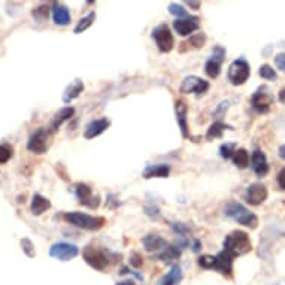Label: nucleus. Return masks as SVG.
<instances>
[{
	"label": "nucleus",
	"instance_id": "obj_10",
	"mask_svg": "<svg viewBox=\"0 0 285 285\" xmlns=\"http://www.w3.org/2000/svg\"><path fill=\"white\" fill-rule=\"evenodd\" d=\"M273 100H275L273 96L270 94V91L266 87L258 89L251 97L252 106H254V109H257L258 112H268L270 106L273 105Z\"/></svg>",
	"mask_w": 285,
	"mask_h": 285
},
{
	"label": "nucleus",
	"instance_id": "obj_20",
	"mask_svg": "<svg viewBox=\"0 0 285 285\" xmlns=\"http://www.w3.org/2000/svg\"><path fill=\"white\" fill-rule=\"evenodd\" d=\"M51 208V202L47 197L40 196V194H35L32 199V205H30V211L35 216H39L43 212H47Z\"/></svg>",
	"mask_w": 285,
	"mask_h": 285
},
{
	"label": "nucleus",
	"instance_id": "obj_3",
	"mask_svg": "<svg viewBox=\"0 0 285 285\" xmlns=\"http://www.w3.org/2000/svg\"><path fill=\"white\" fill-rule=\"evenodd\" d=\"M64 220L79 229H84V230H99L106 224L105 218H102V216H91V215L82 214V212H68V214H64Z\"/></svg>",
	"mask_w": 285,
	"mask_h": 285
},
{
	"label": "nucleus",
	"instance_id": "obj_14",
	"mask_svg": "<svg viewBox=\"0 0 285 285\" xmlns=\"http://www.w3.org/2000/svg\"><path fill=\"white\" fill-rule=\"evenodd\" d=\"M251 167H252L254 173L258 175V177H266V175H268V159H266V156H265L263 151L255 149V151L252 152V157H251Z\"/></svg>",
	"mask_w": 285,
	"mask_h": 285
},
{
	"label": "nucleus",
	"instance_id": "obj_11",
	"mask_svg": "<svg viewBox=\"0 0 285 285\" xmlns=\"http://www.w3.org/2000/svg\"><path fill=\"white\" fill-rule=\"evenodd\" d=\"M245 199H247V202L250 205H252V206H258V205H261L268 199V188L263 184H260V182L251 184L250 187L247 188Z\"/></svg>",
	"mask_w": 285,
	"mask_h": 285
},
{
	"label": "nucleus",
	"instance_id": "obj_16",
	"mask_svg": "<svg viewBox=\"0 0 285 285\" xmlns=\"http://www.w3.org/2000/svg\"><path fill=\"white\" fill-rule=\"evenodd\" d=\"M111 125V121L107 118H99V120H93L87 127H85V139H93L102 133H105Z\"/></svg>",
	"mask_w": 285,
	"mask_h": 285
},
{
	"label": "nucleus",
	"instance_id": "obj_4",
	"mask_svg": "<svg viewBox=\"0 0 285 285\" xmlns=\"http://www.w3.org/2000/svg\"><path fill=\"white\" fill-rule=\"evenodd\" d=\"M152 39L156 40L157 48L161 53H170L175 47V37L167 24H159L152 30Z\"/></svg>",
	"mask_w": 285,
	"mask_h": 285
},
{
	"label": "nucleus",
	"instance_id": "obj_32",
	"mask_svg": "<svg viewBox=\"0 0 285 285\" xmlns=\"http://www.w3.org/2000/svg\"><path fill=\"white\" fill-rule=\"evenodd\" d=\"M234 152H236V145L234 143H223L220 146V156L226 160L232 159Z\"/></svg>",
	"mask_w": 285,
	"mask_h": 285
},
{
	"label": "nucleus",
	"instance_id": "obj_34",
	"mask_svg": "<svg viewBox=\"0 0 285 285\" xmlns=\"http://www.w3.org/2000/svg\"><path fill=\"white\" fill-rule=\"evenodd\" d=\"M260 76L263 78V79H268V81H273V79H276V72L273 68H270L269 64H263L261 68H260Z\"/></svg>",
	"mask_w": 285,
	"mask_h": 285
},
{
	"label": "nucleus",
	"instance_id": "obj_39",
	"mask_svg": "<svg viewBox=\"0 0 285 285\" xmlns=\"http://www.w3.org/2000/svg\"><path fill=\"white\" fill-rule=\"evenodd\" d=\"M275 64H276V68H278L279 71H282L285 73V53L278 54V55L275 57Z\"/></svg>",
	"mask_w": 285,
	"mask_h": 285
},
{
	"label": "nucleus",
	"instance_id": "obj_25",
	"mask_svg": "<svg viewBox=\"0 0 285 285\" xmlns=\"http://www.w3.org/2000/svg\"><path fill=\"white\" fill-rule=\"evenodd\" d=\"M179 255H181V248L178 245H167V248L161 251L157 257L164 263H172L173 260L179 258Z\"/></svg>",
	"mask_w": 285,
	"mask_h": 285
},
{
	"label": "nucleus",
	"instance_id": "obj_38",
	"mask_svg": "<svg viewBox=\"0 0 285 285\" xmlns=\"http://www.w3.org/2000/svg\"><path fill=\"white\" fill-rule=\"evenodd\" d=\"M224 57H226V50H224L223 47L216 45L214 48V51H212V60L218 61V63L221 64V61L224 60Z\"/></svg>",
	"mask_w": 285,
	"mask_h": 285
},
{
	"label": "nucleus",
	"instance_id": "obj_8",
	"mask_svg": "<svg viewBox=\"0 0 285 285\" xmlns=\"http://www.w3.org/2000/svg\"><path fill=\"white\" fill-rule=\"evenodd\" d=\"M48 148V130L39 128L29 138L27 149L35 154H43Z\"/></svg>",
	"mask_w": 285,
	"mask_h": 285
},
{
	"label": "nucleus",
	"instance_id": "obj_44",
	"mask_svg": "<svg viewBox=\"0 0 285 285\" xmlns=\"http://www.w3.org/2000/svg\"><path fill=\"white\" fill-rule=\"evenodd\" d=\"M279 157L285 160V145H282V146L279 148Z\"/></svg>",
	"mask_w": 285,
	"mask_h": 285
},
{
	"label": "nucleus",
	"instance_id": "obj_23",
	"mask_svg": "<svg viewBox=\"0 0 285 285\" xmlns=\"http://www.w3.org/2000/svg\"><path fill=\"white\" fill-rule=\"evenodd\" d=\"M182 281V272L178 265H173L170 272H167L160 281L157 282V285H179V282Z\"/></svg>",
	"mask_w": 285,
	"mask_h": 285
},
{
	"label": "nucleus",
	"instance_id": "obj_33",
	"mask_svg": "<svg viewBox=\"0 0 285 285\" xmlns=\"http://www.w3.org/2000/svg\"><path fill=\"white\" fill-rule=\"evenodd\" d=\"M12 156H14V149H12V146H9V145H0V164H5V163H8V161L12 159Z\"/></svg>",
	"mask_w": 285,
	"mask_h": 285
},
{
	"label": "nucleus",
	"instance_id": "obj_2",
	"mask_svg": "<svg viewBox=\"0 0 285 285\" xmlns=\"http://www.w3.org/2000/svg\"><path fill=\"white\" fill-rule=\"evenodd\" d=\"M224 214L227 215L229 218L234 220L236 223L245 226V227H250V229H255L258 226V218L257 215L252 214L250 209H247L244 205L237 203V202H230L226 209H224Z\"/></svg>",
	"mask_w": 285,
	"mask_h": 285
},
{
	"label": "nucleus",
	"instance_id": "obj_12",
	"mask_svg": "<svg viewBox=\"0 0 285 285\" xmlns=\"http://www.w3.org/2000/svg\"><path fill=\"white\" fill-rule=\"evenodd\" d=\"M233 255L223 250L218 255H215V266L214 269L220 272L226 278H232L233 275Z\"/></svg>",
	"mask_w": 285,
	"mask_h": 285
},
{
	"label": "nucleus",
	"instance_id": "obj_29",
	"mask_svg": "<svg viewBox=\"0 0 285 285\" xmlns=\"http://www.w3.org/2000/svg\"><path fill=\"white\" fill-rule=\"evenodd\" d=\"M205 72H206V75L209 76V78H218L220 76V72H221V64L218 63V61H215V60H208L206 61V64H205Z\"/></svg>",
	"mask_w": 285,
	"mask_h": 285
},
{
	"label": "nucleus",
	"instance_id": "obj_42",
	"mask_svg": "<svg viewBox=\"0 0 285 285\" xmlns=\"http://www.w3.org/2000/svg\"><path fill=\"white\" fill-rule=\"evenodd\" d=\"M279 102L285 105V89H282L279 91Z\"/></svg>",
	"mask_w": 285,
	"mask_h": 285
},
{
	"label": "nucleus",
	"instance_id": "obj_24",
	"mask_svg": "<svg viewBox=\"0 0 285 285\" xmlns=\"http://www.w3.org/2000/svg\"><path fill=\"white\" fill-rule=\"evenodd\" d=\"M84 91V82L81 79H75L71 85L66 89L64 94H63V102L64 103H71L72 100H75L81 93Z\"/></svg>",
	"mask_w": 285,
	"mask_h": 285
},
{
	"label": "nucleus",
	"instance_id": "obj_9",
	"mask_svg": "<svg viewBox=\"0 0 285 285\" xmlns=\"http://www.w3.org/2000/svg\"><path fill=\"white\" fill-rule=\"evenodd\" d=\"M208 90H209V82L199 76H187L179 87V91L184 94H190V93L205 94Z\"/></svg>",
	"mask_w": 285,
	"mask_h": 285
},
{
	"label": "nucleus",
	"instance_id": "obj_37",
	"mask_svg": "<svg viewBox=\"0 0 285 285\" xmlns=\"http://www.w3.org/2000/svg\"><path fill=\"white\" fill-rule=\"evenodd\" d=\"M199 266L203 269H214L215 266V257L212 255H202L200 258H199Z\"/></svg>",
	"mask_w": 285,
	"mask_h": 285
},
{
	"label": "nucleus",
	"instance_id": "obj_28",
	"mask_svg": "<svg viewBox=\"0 0 285 285\" xmlns=\"http://www.w3.org/2000/svg\"><path fill=\"white\" fill-rule=\"evenodd\" d=\"M94 19H96V14H94V12H90L87 17H84L82 19H81V21H79V23H78V24H76V27H75V30H73V32H75L76 35H79V33L85 32L90 26L94 23Z\"/></svg>",
	"mask_w": 285,
	"mask_h": 285
},
{
	"label": "nucleus",
	"instance_id": "obj_17",
	"mask_svg": "<svg viewBox=\"0 0 285 285\" xmlns=\"http://www.w3.org/2000/svg\"><path fill=\"white\" fill-rule=\"evenodd\" d=\"M142 244L146 251H149V252H159V254L164 248H167V245H169L159 234H148V236H145Z\"/></svg>",
	"mask_w": 285,
	"mask_h": 285
},
{
	"label": "nucleus",
	"instance_id": "obj_15",
	"mask_svg": "<svg viewBox=\"0 0 285 285\" xmlns=\"http://www.w3.org/2000/svg\"><path fill=\"white\" fill-rule=\"evenodd\" d=\"M173 27L179 36H193V33L199 29V18L190 17L184 19H177L173 23Z\"/></svg>",
	"mask_w": 285,
	"mask_h": 285
},
{
	"label": "nucleus",
	"instance_id": "obj_30",
	"mask_svg": "<svg viewBox=\"0 0 285 285\" xmlns=\"http://www.w3.org/2000/svg\"><path fill=\"white\" fill-rule=\"evenodd\" d=\"M48 14H50V8L47 5H40V6H37V8H35L32 11V15H33V18H35L37 23L47 21L48 19Z\"/></svg>",
	"mask_w": 285,
	"mask_h": 285
},
{
	"label": "nucleus",
	"instance_id": "obj_13",
	"mask_svg": "<svg viewBox=\"0 0 285 285\" xmlns=\"http://www.w3.org/2000/svg\"><path fill=\"white\" fill-rule=\"evenodd\" d=\"M75 194L78 197L79 203H82L84 206H89V208H97L99 206V197H93L91 193V188H90L87 184H76L75 185Z\"/></svg>",
	"mask_w": 285,
	"mask_h": 285
},
{
	"label": "nucleus",
	"instance_id": "obj_6",
	"mask_svg": "<svg viewBox=\"0 0 285 285\" xmlns=\"http://www.w3.org/2000/svg\"><path fill=\"white\" fill-rule=\"evenodd\" d=\"M82 255H84V260L96 270H105L109 265V257L106 252L96 247H91V245L85 247V250L82 251Z\"/></svg>",
	"mask_w": 285,
	"mask_h": 285
},
{
	"label": "nucleus",
	"instance_id": "obj_31",
	"mask_svg": "<svg viewBox=\"0 0 285 285\" xmlns=\"http://www.w3.org/2000/svg\"><path fill=\"white\" fill-rule=\"evenodd\" d=\"M169 12H170L172 15H175L177 19L190 18L188 12L184 9V6H182V5H178V3H170V5H169Z\"/></svg>",
	"mask_w": 285,
	"mask_h": 285
},
{
	"label": "nucleus",
	"instance_id": "obj_41",
	"mask_svg": "<svg viewBox=\"0 0 285 285\" xmlns=\"http://www.w3.org/2000/svg\"><path fill=\"white\" fill-rule=\"evenodd\" d=\"M278 185H279L282 190H285V167L278 173Z\"/></svg>",
	"mask_w": 285,
	"mask_h": 285
},
{
	"label": "nucleus",
	"instance_id": "obj_36",
	"mask_svg": "<svg viewBox=\"0 0 285 285\" xmlns=\"http://www.w3.org/2000/svg\"><path fill=\"white\" fill-rule=\"evenodd\" d=\"M205 43H206V36H205V33H196V35L191 36L190 40H188V45H193L194 48H202Z\"/></svg>",
	"mask_w": 285,
	"mask_h": 285
},
{
	"label": "nucleus",
	"instance_id": "obj_21",
	"mask_svg": "<svg viewBox=\"0 0 285 285\" xmlns=\"http://www.w3.org/2000/svg\"><path fill=\"white\" fill-rule=\"evenodd\" d=\"M73 114H75V109L72 106L60 109V111L54 115L53 121H51V130H53V131H57V130L61 127L63 123H66L68 120H71L72 117H73Z\"/></svg>",
	"mask_w": 285,
	"mask_h": 285
},
{
	"label": "nucleus",
	"instance_id": "obj_7",
	"mask_svg": "<svg viewBox=\"0 0 285 285\" xmlns=\"http://www.w3.org/2000/svg\"><path fill=\"white\" fill-rule=\"evenodd\" d=\"M78 254H79V248L69 242H57L50 248V255L60 261H69Z\"/></svg>",
	"mask_w": 285,
	"mask_h": 285
},
{
	"label": "nucleus",
	"instance_id": "obj_5",
	"mask_svg": "<svg viewBox=\"0 0 285 285\" xmlns=\"http://www.w3.org/2000/svg\"><path fill=\"white\" fill-rule=\"evenodd\" d=\"M251 75L250 64L244 60V58H239V60H234L230 68H229V81L232 82L233 85H244Z\"/></svg>",
	"mask_w": 285,
	"mask_h": 285
},
{
	"label": "nucleus",
	"instance_id": "obj_27",
	"mask_svg": "<svg viewBox=\"0 0 285 285\" xmlns=\"http://www.w3.org/2000/svg\"><path fill=\"white\" fill-rule=\"evenodd\" d=\"M226 128H230V127L226 125L224 123H221V121H215L214 124L208 128L206 139H208V141H212V139H216V138H221Z\"/></svg>",
	"mask_w": 285,
	"mask_h": 285
},
{
	"label": "nucleus",
	"instance_id": "obj_35",
	"mask_svg": "<svg viewBox=\"0 0 285 285\" xmlns=\"http://www.w3.org/2000/svg\"><path fill=\"white\" fill-rule=\"evenodd\" d=\"M21 248H23V252H24L27 257H30V258H33L36 255L35 245H33V242H32L30 239H23V240H21Z\"/></svg>",
	"mask_w": 285,
	"mask_h": 285
},
{
	"label": "nucleus",
	"instance_id": "obj_40",
	"mask_svg": "<svg viewBox=\"0 0 285 285\" xmlns=\"http://www.w3.org/2000/svg\"><path fill=\"white\" fill-rule=\"evenodd\" d=\"M130 263H131V266L139 268V266H142L143 258L139 255V254H133V257L130 258Z\"/></svg>",
	"mask_w": 285,
	"mask_h": 285
},
{
	"label": "nucleus",
	"instance_id": "obj_19",
	"mask_svg": "<svg viewBox=\"0 0 285 285\" xmlns=\"http://www.w3.org/2000/svg\"><path fill=\"white\" fill-rule=\"evenodd\" d=\"M53 19L58 26H68L71 23V12L69 9L61 3H54Z\"/></svg>",
	"mask_w": 285,
	"mask_h": 285
},
{
	"label": "nucleus",
	"instance_id": "obj_46",
	"mask_svg": "<svg viewBox=\"0 0 285 285\" xmlns=\"http://www.w3.org/2000/svg\"><path fill=\"white\" fill-rule=\"evenodd\" d=\"M188 5H190V6H193V8H199V6H200V3H199V2H190V3H188Z\"/></svg>",
	"mask_w": 285,
	"mask_h": 285
},
{
	"label": "nucleus",
	"instance_id": "obj_43",
	"mask_svg": "<svg viewBox=\"0 0 285 285\" xmlns=\"http://www.w3.org/2000/svg\"><path fill=\"white\" fill-rule=\"evenodd\" d=\"M115 285H136L135 284V281H131V279H127V281H121V282H117Z\"/></svg>",
	"mask_w": 285,
	"mask_h": 285
},
{
	"label": "nucleus",
	"instance_id": "obj_26",
	"mask_svg": "<svg viewBox=\"0 0 285 285\" xmlns=\"http://www.w3.org/2000/svg\"><path fill=\"white\" fill-rule=\"evenodd\" d=\"M232 160L237 169H247L248 164H250V154H248L247 149H244V148L236 149V152L233 154Z\"/></svg>",
	"mask_w": 285,
	"mask_h": 285
},
{
	"label": "nucleus",
	"instance_id": "obj_1",
	"mask_svg": "<svg viewBox=\"0 0 285 285\" xmlns=\"http://www.w3.org/2000/svg\"><path fill=\"white\" fill-rule=\"evenodd\" d=\"M223 245H224V251L233 257L244 255L251 251L250 236L242 230H234L230 234H227Z\"/></svg>",
	"mask_w": 285,
	"mask_h": 285
},
{
	"label": "nucleus",
	"instance_id": "obj_22",
	"mask_svg": "<svg viewBox=\"0 0 285 285\" xmlns=\"http://www.w3.org/2000/svg\"><path fill=\"white\" fill-rule=\"evenodd\" d=\"M170 173V167L167 164H154L148 166L143 172L145 178H166Z\"/></svg>",
	"mask_w": 285,
	"mask_h": 285
},
{
	"label": "nucleus",
	"instance_id": "obj_45",
	"mask_svg": "<svg viewBox=\"0 0 285 285\" xmlns=\"http://www.w3.org/2000/svg\"><path fill=\"white\" fill-rule=\"evenodd\" d=\"M199 250H200V242H199V240H194V244H193V251L197 252Z\"/></svg>",
	"mask_w": 285,
	"mask_h": 285
},
{
	"label": "nucleus",
	"instance_id": "obj_18",
	"mask_svg": "<svg viewBox=\"0 0 285 285\" xmlns=\"http://www.w3.org/2000/svg\"><path fill=\"white\" fill-rule=\"evenodd\" d=\"M187 111H188L187 105L182 100H178L177 105H175V114H177V121H178L181 133H182L184 138H190L188 124H187Z\"/></svg>",
	"mask_w": 285,
	"mask_h": 285
}]
</instances>
